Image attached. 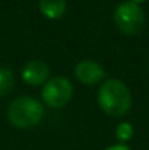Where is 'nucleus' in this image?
<instances>
[{
    "label": "nucleus",
    "mask_w": 149,
    "mask_h": 150,
    "mask_svg": "<svg viewBox=\"0 0 149 150\" xmlns=\"http://www.w3.org/2000/svg\"><path fill=\"white\" fill-rule=\"evenodd\" d=\"M44 118V106L31 96H19L9 105L7 120L16 128H31Z\"/></svg>",
    "instance_id": "nucleus-2"
},
{
    "label": "nucleus",
    "mask_w": 149,
    "mask_h": 150,
    "mask_svg": "<svg viewBox=\"0 0 149 150\" xmlns=\"http://www.w3.org/2000/svg\"><path fill=\"white\" fill-rule=\"evenodd\" d=\"M130 1H133V3H136V4H140V3H143V1H146V0H130Z\"/></svg>",
    "instance_id": "nucleus-11"
},
{
    "label": "nucleus",
    "mask_w": 149,
    "mask_h": 150,
    "mask_svg": "<svg viewBox=\"0 0 149 150\" xmlns=\"http://www.w3.org/2000/svg\"><path fill=\"white\" fill-rule=\"evenodd\" d=\"M40 10L48 19H58L66 12V0H40Z\"/></svg>",
    "instance_id": "nucleus-7"
},
{
    "label": "nucleus",
    "mask_w": 149,
    "mask_h": 150,
    "mask_svg": "<svg viewBox=\"0 0 149 150\" xmlns=\"http://www.w3.org/2000/svg\"><path fill=\"white\" fill-rule=\"evenodd\" d=\"M73 95V88L72 83L66 77H53L48 82H46L41 96L51 108H63Z\"/></svg>",
    "instance_id": "nucleus-4"
},
{
    "label": "nucleus",
    "mask_w": 149,
    "mask_h": 150,
    "mask_svg": "<svg viewBox=\"0 0 149 150\" xmlns=\"http://www.w3.org/2000/svg\"><path fill=\"white\" fill-rule=\"evenodd\" d=\"M105 150H130V149L126 144H115V146H111V147H108Z\"/></svg>",
    "instance_id": "nucleus-10"
},
{
    "label": "nucleus",
    "mask_w": 149,
    "mask_h": 150,
    "mask_svg": "<svg viewBox=\"0 0 149 150\" xmlns=\"http://www.w3.org/2000/svg\"><path fill=\"white\" fill-rule=\"evenodd\" d=\"M114 22L126 35L139 34L146 22L143 9L133 1H123L114 10Z\"/></svg>",
    "instance_id": "nucleus-3"
},
{
    "label": "nucleus",
    "mask_w": 149,
    "mask_h": 150,
    "mask_svg": "<svg viewBox=\"0 0 149 150\" xmlns=\"http://www.w3.org/2000/svg\"><path fill=\"white\" fill-rule=\"evenodd\" d=\"M50 74L48 66L43 60H32L29 61L22 70V79L26 85L40 86L47 82Z\"/></svg>",
    "instance_id": "nucleus-6"
},
{
    "label": "nucleus",
    "mask_w": 149,
    "mask_h": 150,
    "mask_svg": "<svg viewBox=\"0 0 149 150\" xmlns=\"http://www.w3.org/2000/svg\"><path fill=\"white\" fill-rule=\"evenodd\" d=\"M75 76L79 82L83 85H97L105 76L104 67L92 60H83L76 64L75 67Z\"/></svg>",
    "instance_id": "nucleus-5"
},
{
    "label": "nucleus",
    "mask_w": 149,
    "mask_h": 150,
    "mask_svg": "<svg viewBox=\"0 0 149 150\" xmlns=\"http://www.w3.org/2000/svg\"><path fill=\"white\" fill-rule=\"evenodd\" d=\"M15 85L13 71L7 67H0V96L7 95Z\"/></svg>",
    "instance_id": "nucleus-8"
},
{
    "label": "nucleus",
    "mask_w": 149,
    "mask_h": 150,
    "mask_svg": "<svg viewBox=\"0 0 149 150\" xmlns=\"http://www.w3.org/2000/svg\"><path fill=\"white\" fill-rule=\"evenodd\" d=\"M132 136H133V127H132L129 122H121V124L117 127V130H115V137H117L121 143L130 140Z\"/></svg>",
    "instance_id": "nucleus-9"
},
{
    "label": "nucleus",
    "mask_w": 149,
    "mask_h": 150,
    "mask_svg": "<svg viewBox=\"0 0 149 150\" xmlns=\"http://www.w3.org/2000/svg\"><path fill=\"white\" fill-rule=\"evenodd\" d=\"M98 103L110 117H123L132 106V93L123 82L110 79L99 88Z\"/></svg>",
    "instance_id": "nucleus-1"
}]
</instances>
